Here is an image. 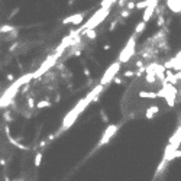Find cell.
Segmentation results:
<instances>
[{"label": "cell", "instance_id": "1", "mask_svg": "<svg viewBox=\"0 0 181 181\" xmlns=\"http://www.w3.org/2000/svg\"><path fill=\"white\" fill-rule=\"evenodd\" d=\"M103 90V84H100V86H97L96 89H93V90L83 99V100H80L70 112L67 113V116L64 117V120H62V126H61V132H64V130H67V129H70L71 126H73V123L77 120V117H78L80 114L83 113L84 110H86V107L90 104L93 100H96L97 99V96H99V93Z\"/></svg>", "mask_w": 181, "mask_h": 181}, {"label": "cell", "instance_id": "2", "mask_svg": "<svg viewBox=\"0 0 181 181\" xmlns=\"http://www.w3.org/2000/svg\"><path fill=\"white\" fill-rule=\"evenodd\" d=\"M116 130H117V125H109L107 129H106L104 133H103L102 139H100V142H99V145H106V144L113 138V135L116 133Z\"/></svg>", "mask_w": 181, "mask_h": 181}, {"label": "cell", "instance_id": "3", "mask_svg": "<svg viewBox=\"0 0 181 181\" xmlns=\"http://www.w3.org/2000/svg\"><path fill=\"white\" fill-rule=\"evenodd\" d=\"M119 65H120V64H119V62H116L114 65H112V67L109 68V70L106 71V74L103 75L102 83H100V84H103V86H104V84H107V83H109L110 80L113 78V77H114V74H116V73L119 71Z\"/></svg>", "mask_w": 181, "mask_h": 181}, {"label": "cell", "instance_id": "4", "mask_svg": "<svg viewBox=\"0 0 181 181\" xmlns=\"http://www.w3.org/2000/svg\"><path fill=\"white\" fill-rule=\"evenodd\" d=\"M158 112H159L158 106H152V107H149V109L147 110V117H149V119H151L152 116H155V113H158Z\"/></svg>", "mask_w": 181, "mask_h": 181}, {"label": "cell", "instance_id": "5", "mask_svg": "<svg viewBox=\"0 0 181 181\" xmlns=\"http://www.w3.org/2000/svg\"><path fill=\"white\" fill-rule=\"evenodd\" d=\"M139 96L141 97H147V99H155V97H158V94L157 93H149V91H141L139 93Z\"/></svg>", "mask_w": 181, "mask_h": 181}, {"label": "cell", "instance_id": "6", "mask_svg": "<svg viewBox=\"0 0 181 181\" xmlns=\"http://www.w3.org/2000/svg\"><path fill=\"white\" fill-rule=\"evenodd\" d=\"M41 162H42V154H41V152H38V154H36V157H35V161H34L35 167H39V165H41Z\"/></svg>", "mask_w": 181, "mask_h": 181}, {"label": "cell", "instance_id": "7", "mask_svg": "<svg viewBox=\"0 0 181 181\" xmlns=\"http://www.w3.org/2000/svg\"><path fill=\"white\" fill-rule=\"evenodd\" d=\"M48 106H51V103H49V102H44V100H42V102L38 103V109H42V107H48Z\"/></svg>", "mask_w": 181, "mask_h": 181}, {"label": "cell", "instance_id": "8", "mask_svg": "<svg viewBox=\"0 0 181 181\" xmlns=\"http://www.w3.org/2000/svg\"><path fill=\"white\" fill-rule=\"evenodd\" d=\"M4 181H10V178L9 177H4Z\"/></svg>", "mask_w": 181, "mask_h": 181}]
</instances>
